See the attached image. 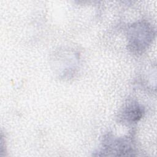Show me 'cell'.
I'll return each instance as SVG.
<instances>
[{
    "instance_id": "1",
    "label": "cell",
    "mask_w": 157,
    "mask_h": 157,
    "mask_svg": "<svg viewBox=\"0 0 157 157\" xmlns=\"http://www.w3.org/2000/svg\"><path fill=\"white\" fill-rule=\"evenodd\" d=\"M129 42L131 49L142 52L145 50L153 38V29L147 24L134 25L130 29Z\"/></svg>"
},
{
    "instance_id": "2",
    "label": "cell",
    "mask_w": 157,
    "mask_h": 157,
    "mask_svg": "<svg viewBox=\"0 0 157 157\" xmlns=\"http://www.w3.org/2000/svg\"><path fill=\"white\" fill-rule=\"evenodd\" d=\"M143 110L138 104H131L127 106L123 112V117L130 123L138 121L142 116Z\"/></svg>"
}]
</instances>
